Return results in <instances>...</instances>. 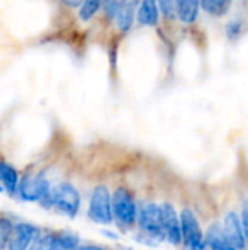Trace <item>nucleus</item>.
Segmentation results:
<instances>
[{
	"mask_svg": "<svg viewBox=\"0 0 248 250\" xmlns=\"http://www.w3.org/2000/svg\"><path fill=\"white\" fill-rule=\"evenodd\" d=\"M64 4H67L70 7H80L82 1H64Z\"/></svg>",
	"mask_w": 248,
	"mask_h": 250,
	"instance_id": "obj_25",
	"label": "nucleus"
},
{
	"mask_svg": "<svg viewBox=\"0 0 248 250\" xmlns=\"http://www.w3.org/2000/svg\"><path fill=\"white\" fill-rule=\"evenodd\" d=\"M19 198L26 202H38L45 209H53L51 202V185L45 176H25L19 180L18 192Z\"/></svg>",
	"mask_w": 248,
	"mask_h": 250,
	"instance_id": "obj_1",
	"label": "nucleus"
},
{
	"mask_svg": "<svg viewBox=\"0 0 248 250\" xmlns=\"http://www.w3.org/2000/svg\"><path fill=\"white\" fill-rule=\"evenodd\" d=\"M137 226L143 236V242L156 245L165 240L162 223H161V207L155 202H146L139 208Z\"/></svg>",
	"mask_w": 248,
	"mask_h": 250,
	"instance_id": "obj_2",
	"label": "nucleus"
},
{
	"mask_svg": "<svg viewBox=\"0 0 248 250\" xmlns=\"http://www.w3.org/2000/svg\"><path fill=\"white\" fill-rule=\"evenodd\" d=\"M39 234L38 229L29 223H18L13 226V231L6 250H28L34 239Z\"/></svg>",
	"mask_w": 248,
	"mask_h": 250,
	"instance_id": "obj_9",
	"label": "nucleus"
},
{
	"mask_svg": "<svg viewBox=\"0 0 248 250\" xmlns=\"http://www.w3.org/2000/svg\"><path fill=\"white\" fill-rule=\"evenodd\" d=\"M51 202L53 209L60 212L67 218H76L80 209V193L79 190L69 182L57 183L51 186Z\"/></svg>",
	"mask_w": 248,
	"mask_h": 250,
	"instance_id": "obj_4",
	"label": "nucleus"
},
{
	"mask_svg": "<svg viewBox=\"0 0 248 250\" xmlns=\"http://www.w3.org/2000/svg\"><path fill=\"white\" fill-rule=\"evenodd\" d=\"M51 243V234H38L28 250H48Z\"/></svg>",
	"mask_w": 248,
	"mask_h": 250,
	"instance_id": "obj_20",
	"label": "nucleus"
},
{
	"mask_svg": "<svg viewBox=\"0 0 248 250\" xmlns=\"http://www.w3.org/2000/svg\"><path fill=\"white\" fill-rule=\"evenodd\" d=\"M3 192V188H1V185H0V193Z\"/></svg>",
	"mask_w": 248,
	"mask_h": 250,
	"instance_id": "obj_26",
	"label": "nucleus"
},
{
	"mask_svg": "<svg viewBox=\"0 0 248 250\" xmlns=\"http://www.w3.org/2000/svg\"><path fill=\"white\" fill-rule=\"evenodd\" d=\"M79 248V237L75 233H53L48 250H76Z\"/></svg>",
	"mask_w": 248,
	"mask_h": 250,
	"instance_id": "obj_15",
	"label": "nucleus"
},
{
	"mask_svg": "<svg viewBox=\"0 0 248 250\" xmlns=\"http://www.w3.org/2000/svg\"><path fill=\"white\" fill-rule=\"evenodd\" d=\"M88 215L94 223L101 226H110L114 221L111 208V193L107 186L99 185L94 188L89 198Z\"/></svg>",
	"mask_w": 248,
	"mask_h": 250,
	"instance_id": "obj_5",
	"label": "nucleus"
},
{
	"mask_svg": "<svg viewBox=\"0 0 248 250\" xmlns=\"http://www.w3.org/2000/svg\"><path fill=\"white\" fill-rule=\"evenodd\" d=\"M180 226H181V243L186 250H205V233L202 231L200 223L196 214L186 208L180 214Z\"/></svg>",
	"mask_w": 248,
	"mask_h": 250,
	"instance_id": "obj_6",
	"label": "nucleus"
},
{
	"mask_svg": "<svg viewBox=\"0 0 248 250\" xmlns=\"http://www.w3.org/2000/svg\"><path fill=\"white\" fill-rule=\"evenodd\" d=\"M222 230L225 237L228 239V242L232 245V248L235 250H244L247 246V239L244 236L243 231V226H241V220L240 215L235 211H231L225 215L224 224H222Z\"/></svg>",
	"mask_w": 248,
	"mask_h": 250,
	"instance_id": "obj_8",
	"label": "nucleus"
},
{
	"mask_svg": "<svg viewBox=\"0 0 248 250\" xmlns=\"http://www.w3.org/2000/svg\"><path fill=\"white\" fill-rule=\"evenodd\" d=\"M158 9H159V15L162 13L165 19H175L177 13H175V1H170V0H164L158 3Z\"/></svg>",
	"mask_w": 248,
	"mask_h": 250,
	"instance_id": "obj_19",
	"label": "nucleus"
},
{
	"mask_svg": "<svg viewBox=\"0 0 248 250\" xmlns=\"http://www.w3.org/2000/svg\"><path fill=\"white\" fill-rule=\"evenodd\" d=\"M113 218L121 229H132L137 223L139 208L133 193L127 188H118L111 195Z\"/></svg>",
	"mask_w": 248,
	"mask_h": 250,
	"instance_id": "obj_3",
	"label": "nucleus"
},
{
	"mask_svg": "<svg viewBox=\"0 0 248 250\" xmlns=\"http://www.w3.org/2000/svg\"><path fill=\"white\" fill-rule=\"evenodd\" d=\"M19 174L13 166L9 163H1L0 161V182L3 190H6L9 195H15L18 192V185H19Z\"/></svg>",
	"mask_w": 248,
	"mask_h": 250,
	"instance_id": "obj_14",
	"label": "nucleus"
},
{
	"mask_svg": "<svg viewBox=\"0 0 248 250\" xmlns=\"http://www.w3.org/2000/svg\"><path fill=\"white\" fill-rule=\"evenodd\" d=\"M136 18L140 25L145 26H155L159 21V9L158 3L153 0H145L139 3L136 10Z\"/></svg>",
	"mask_w": 248,
	"mask_h": 250,
	"instance_id": "obj_11",
	"label": "nucleus"
},
{
	"mask_svg": "<svg viewBox=\"0 0 248 250\" xmlns=\"http://www.w3.org/2000/svg\"><path fill=\"white\" fill-rule=\"evenodd\" d=\"M102 7V1L99 0H88V1H82L80 7H79V18L83 22L91 21Z\"/></svg>",
	"mask_w": 248,
	"mask_h": 250,
	"instance_id": "obj_17",
	"label": "nucleus"
},
{
	"mask_svg": "<svg viewBox=\"0 0 248 250\" xmlns=\"http://www.w3.org/2000/svg\"><path fill=\"white\" fill-rule=\"evenodd\" d=\"M205 246L209 250H235L224 234L222 226L212 224L205 234Z\"/></svg>",
	"mask_w": 248,
	"mask_h": 250,
	"instance_id": "obj_10",
	"label": "nucleus"
},
{
	"mask_svg": "<svg viewBox=\"0 0 248 250\" xmlns=\"http://www.w3.org/2000/svg\"><path fill=\"white\" fill-rule=\"evenodd\" d=\"M199 12H200V1H196V0H180V1H175L177 18L183 23H186V25L193 23L199 18Z\"/></svg>",
	"mask_w": 248,
	"mask_h": 250,
	"instance_id": "obj_12",
	"label": "nucleus"
},
{
	"mask_svg": "<svg viewBox=\"0 0 248 250\" xmlns=\"http://www.w3.org/2000/svg\"><path fill=\"white\" fill-rule=\"evenodd\" d=\"M159 207H161V223H162L165 240H168L172 246H180L181 245L180 215L177 214L175 208L168 202H164Z\"/></svg>",
	"mask_w": 248,
	"mask_h": 250,
	"instance_id": "obj_7",
	"label": "nucleus"
},
{
	"mask_svg": "<svg viewBox=\"0 0 248 250\" xmlns=\"http://www.w3.org/2000/svg\"><path fill=\"white\" fill-rule=\"evenodd\" d=\"M13 223L9 218L0 217V250L7 249L12 231H13Z\"/></svg>",
	"mask_w": 248,
	"mask_h": 250,
	"instance_id": "obj_18",
	"label": "nucleus"
},
{
	"mask_svg": "<svg viewBox=\"0 0 248 250\" xmlns=\"http://www.w3.org/2000/svg\"><path fill=\"white\" fill-rule=\"evenodd\" d=\"M240 220H241V226H243L244 236H246V239L248 240V205L244 207V209H243V212H241Z\"/></svg>",
	"mask_w": 248,
	"mask_h": 250,
	"instance_id": "obj_23",
	"label": "nucleus"
},
{
	"mask_svg": "<svg viewBox=\"0 0 248 250\" xmlns=\"http://www.w3.org/2000/svg\"><path fill=\"white\" fill-rule=\"evenodd\" d=\"M76 250H107L102 246H98V245H83V246H79Z\"/></svg>",
	"mask_w": 248,
	"mask_h": 250,
	"instance_id": "obj_24",
	"label": "nucleus"
},
{
	"mask_svg": "<svg viewBox=\"0 0 248 250\" xmlns=\"http://www.w3.org/2000/svg\"><path fill=\"white\" fill-rule=\"evenodd\" d=\"M200 7L212 16H222L229 10L231 1H228V0H205V1H200Z\"/></svg>",
	"mask_w": 248,
	"mask_h": 250,
	"instance_id": "obj_16",
	"label": "nucleus"
},
{
	"mask_svg": "<svg viewBox=\"0 0 248 250\" xmlns=\"http://www.w3.org/2000/svg\"><path fill=\"white\" fill-rule=\"evenodd\" d=\"M241 29H243V21H240V19H234V21L228 22L225 26V32H227L228 38H231V40L237 38L241 34Z\"/></svg>",
	"mask_w": 248,
	"mask_h": 250,
	"instance_id": "obj_21",
	"label": "nucleus"
},
{
	"mask_svg": "<svg viewBox=\"0 0 248 250\" xmlns=\"http://www.w3.org/2000/svg\"><path fill=\"white\" fill-rule=\"evenodd\" d=\"M137 6H139V3H136V1H132V3L130 1H123V6L118 10L117 16L114 19L115 23H117V28L121 32H129L132 29L134 18H136Z\"/></svg>",
	"mask_w": 248,
	"mask_h": 250,
	"instance_id": "obj_13",
	"label": "nucleus"
},
{
	"mask_svg": "<svg viewBox=\"0 0 248 250\" xmlns=\"http://www.w3.org/2000/svg\"><path fill=\"white\" fill-rule=\"evenodd\" d=\"M123 6V1H107V3H102V9H104V13L108 19H115L118 10L121 9Z\"/></svg>",
	"mask_w": 248,
	"mask_h": 250,
	"instance_id": "obj_22",
	"label": "nucleus"
}]
</instances>
